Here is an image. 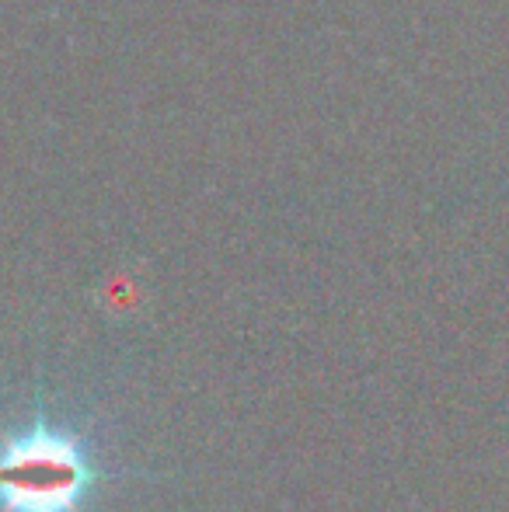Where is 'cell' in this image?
Returning a JSON list of instances; mask_svg holds the SVG:
<instances>
[{"instance_id":"6da1fadb","label":"cell","mask_w":509,"mask_h":512,"mask_svg":"<svg viewBox=\"0 0 509 512\" xmlns=\"http://www.w3.org/2000/svg\"><path fill=\"white\" fill-rule=\"evenodd\" d=\"M91 464L74 436L32 429L0 446V512H77Z\"/></svg>"}]
</instances>
